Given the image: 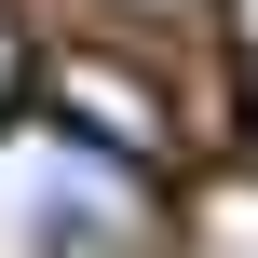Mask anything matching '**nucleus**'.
Segmentation results:
<instances>
[{
  "label": "nucleus",
  "mask_w": 258,
  "mask_h": 258,
  "mask_svg": "<svg viewBox=\"0 0 258 258\" xmlns=\"http://www.w3.org/2000/svg\"><path fill=\"white\" fill-rule=\"evenodd\" d=\"M0 258H163V190L82 122H0Z\"/></svg>",
  "instance_id": "obj_1"
},
{
  "label": "nucleus",
  "mask_w": 258,
  "mask_h": 258,
  "mask_svg": "<svg viewBox=\"0 0 258 258\" xmlns=\"http://www.w3.org/2000/svg\"><path fill=\"white\" fill-rule=\"evenodd\" d=\"M14 82H27V41H14V14H0V109H14Z\"/></svg>",
  "instance_id": "obj_2"
},
{
  "label": "nucleus",
  "mask_w": 258,
  "mask_h": 258,
  "mask_svg": "<svg viewBox=\"0 0 258 258\" xmlns=\"http://www.w3.org/2000/svg\"><path fill=\"white\" fill-rule=\"evenodd\" d=\"M231 14H245V41H258V0H231Z\"/></svg>",
  "instance_id": "obj_3"
}]
</instances>
